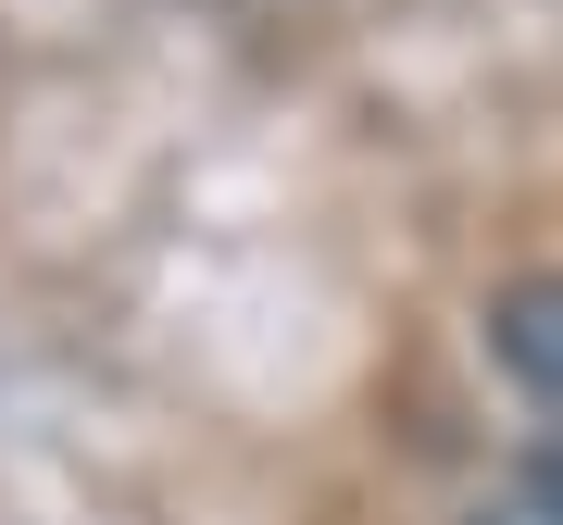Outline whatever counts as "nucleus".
<instances>
[{
    "instance_id": "nucleus-1",
    "label": "nucleus",
    "mask_w": 563,
    "mask_h": 525,
    "mask_svg": "<svg viewBox=\"0 0 563 525\" xmlns=\"http://www.w3.org/2000/svg\"><path fill=\"white\" fill-rule=\"evenodd\" d=\"M476 325H488V364H501L526 401H551V413H563V276H551V262L501 276Z\"/></svg>"
},
{
    "instance_id": "nucleus-2",
    "label": "nucleus",
    "mask_w": 563,
    "mask_h": 525,
    "mask_svg": "<svg viewBox=\"0 0 563 525\" xmlns=\"http://www.w3.org/2000/svg\"><path fill=\"white\" fill-rule=\"evenodd\" d=\"M526 501H539V513H563V425H539V450H526Z\"/></svg>"
},
{
    "instance_id": "nucleus-3",
    "label": "nucleus",
    "mask_w": 563,
    "mask_h": 525,
    "mask_svg": "<svg viewBox=\"0 0 563 525\" xmlns=\"http://www.w3.org/2000/svg\"><path fill=\"white\" fill-rule=\"evenodd\" d=\"M451 525H563V513H539V501H526V488H488V501H463Z\"/></svg>"
}]
</instances>
